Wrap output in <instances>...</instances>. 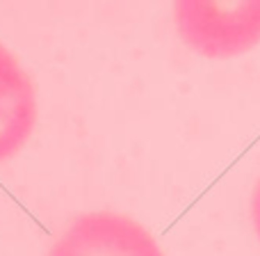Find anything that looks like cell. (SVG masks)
Segmentation results:
<instances>
[{
	"label": "cell",
	"mask_w": 260,
	"mask_h": 256,
	"mask_svg": "<svg viewBox=\"0 0 260 256\" xmlns=\"http://www.w3.org/2000/svg\"><path fill=\"white\" fill-rule=\"evenodd\" d=\"M180 39L210 60H231L260 44V0H174Z\"/></svg>",
	"instance_id": "obj_1"
},
{
	"label": "cell",
	"mask_w": 260,
	"mask_h": 256,
	"mask_svg": "<svg viewBox=\"0 0 260 256\" xmlns=\"http://www.w3.org/2000/svg\"><path fill=\"white\" fill-rule=\"evenodd\" d=\"M48 256H165L153 236L117 213H89L64 231Z\"/></svg>",
	"instance_id": "obj_2"
},
{
	"label": "cell",
	"mask_w": 260,
	"mask_h": 256,
	"mask_svg": "<svg viewBox=\"0 0 260 256\" xmlns=\"http://www.w3.org/2000/svg\"><path fill=\"white\" fill-rule=\"evenodd\" d=\"M37 124V94L18 60L0 44V162L14 158Z\"/></svg>",
	"instance_id": "obj_3"
},
{
	"label": "cell",
	"mask_w": 260,
	"mask_h": 256,
	"mask_svg": "<svg viewBox=\"0 0 260 256\" xmlns=\"http://www.w3.org/2000/svg\"><path fill=\"white\" fill-rule=\"evenodd\" d=\"M251 217H253V226H256V234L260 238V181L253 190V197H251Z\"/></svg>",
	"instance_id": "obj_4"
}]
</instances>
